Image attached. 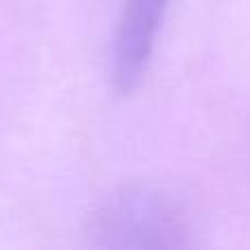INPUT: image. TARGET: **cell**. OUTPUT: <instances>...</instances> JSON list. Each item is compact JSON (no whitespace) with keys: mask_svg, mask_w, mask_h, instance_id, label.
Wrapping results in <instances>:
<instances>
[{"mask_svg":"<svg viewBox=\"0 0 250 250\" xmlns=\"http://www.w3.org/2000/svg\"><path fill=\"white\" fill-rule=\"evenodd\" d=\"M169 0H125L112 51V79L119 92L141 83L156 46Z\"/></svg>","mask_w":250,"mask_h":250,"instance_id":"cell-2","label":"cell"},{"mask_svg":"<svg viewBox=\"0 0 250 250\" xmlns=\"http://www.w3.org/2000/svg\"><path fill=\"white\" fill-rule=\"evenodd\" d=\"M92 233L105 246H180L185 222L167 198L134 189L114 195L97 211Z\"/></svg>","mask_w":250,"mask_h":250,"instance_id":"cell-1","label":"cell"}]
</instances>
